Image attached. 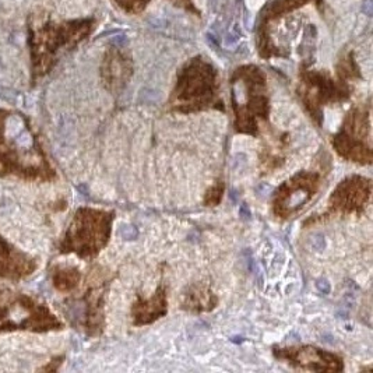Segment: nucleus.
Segmentation results:
<instances>
[{
    "label": "nucleus",
    "mask_w": 373,
    "mask_h": 373,
    "mask_svg": "<svg viewBox=\"0 0 373 373\" xmlns=\"http://www.w3.org/2000/svg\"><path fill=\"white\" fill-rule=\"evenodd\" d=\"M321 185L323 175L319 171H301L292 175L272 193V214L284 221L294 217L313 200Z\"/></svg>",
    "instance_id": "6e6552de"
},
{
    "label": "nucleus",
    "mask_w": 373,
    "mask_h": 373,
    "mask_svg": "<svg viewBox=\"0 0 373 373\" xmlns=\"http://www.w3.org/2000/svg\"><path fill=\"white\" fill-rule=\"evenodd\" d=\"M81 272L73 266H54L52 268V282L53 287L63 294L74 291L80 285Z\"/></svg>",
    "instance_id": "f3484780"
},
{
    "label": "nucleus",
    "mask_w": 373,
    "mask_h": 373,
    "mask_svg": "<svg viewBox=\"0 0 373 373\" xmlns=\"http://www.w3.org/2000/svg\"><path fill=\"white\" fill-rule=\"evenodd\" d=\"M289 147V137L287 133H274L262 144L259 154V168L262 175H270L278 171L285 163Z\"/></svg>",
    "instance_id": "4468645a"
},
{
    "label": "nucleus",
    "mask_w": 373,
    "mask_h": 373,
    "mask_svg": "<svg viewBox=\"0 0 373 373\" xmlns=\"http://www.w3.org/2000/svg\"><path fill=\"white\" fill-rule=\"evenodd\" d=\"M362 11H364L368 17L372 16V13H373L372 0H365V1L362 3Z\"/></svg>",
    "instance_id": "aec40b11"
},
{
    "label": "nucleus",
    "mask_w": 373,
    "mask_h": 373,
    "mask_svg": "<svg viewBox=\"0 0 373 373\" xmlns=\"http://www.w3.org/2000/svg\"><path fill=\"white\" fill-rule=\"evenodd\" d=\"M218 305V298L209 284L196 282L186 288L182 296L180 308L189 313H209L214 311Z\"/></svg>",
    "instance_id": "2eb2a0df"
},
{
    "label": "nucleus",
    "mask_w": 373,
    "mask_h": 373,
    "mask_svg": "<svg viewBox=\"0 0 373 373\" xmlns=\"http://www.w3.org/2000/svg\"><path fill=\"white\" fill-rule=\"evenodd\" d=\"M169 107L179 113H195L209 109L224 110V102L218 94L217 73L209 63L196 59L180 71Z\"/></svg>",
    "instance_id": "7ed1b4c3"
},
{
    "label": "nucleus",
    "mask_w": 373,
    "mask_h": 373,
    "mask_svg": "<svg viewBox=\"0 0 373 373\" xmlns=\"http://www.w3.org/2000/svg\"><path fill=\"white\" fill-rule=\"evenodd\" d=\"M113 219V211L93 207L78 209L59 245L60 253H74L81 259L98 256L109 243Z\"/></svg>",
    "instance_id": "20e7f679"
},
{
    "label": "nucleus",
    "mask_w": 373,
    "mask_h": 373,
    "mask_svg": "<svg viewBox=\"0 0 373 373\" xmlns=\"http://www.w3.org/2000/svg\"><path fill=\"white\" fill-rule=\"evenodd\" d=\"M113 275L104 267L95 266L88 272L86 292L83 294L80 327L90 337H98L105 328V298Z\"/></svg>",
    "instance_id": "9d476101"
},
{
    "label": "nucleus",
    "mask_w": 373,
    "mask_h": 373,
    "mask_svg": "<svg viewBox=\"0 0 373 373\" xmlns=\"http://www.w3.org/2000/svg\"><path fill=\"white\" fill-rule=\"evenodd\" d=\"M372 180L362 175H351L341 180L327 202V210L305 221V226L313 225L334 217H361L371 203Z\"/></svg>",
    "instance_id": "0eeeda50"
},
{
    "label": "nucleus",
    "mask_w": 373,
    "mask_h": 373,
    "mask_svg": "<svg viewBox=\"0 0 373 373\" xmlns=\"http://www.w3.org/2000/svg\"><path fill=\"white\" fill-rule=\"evenodd\" d=\"M37 270V262L0 235V278L18 281Z\"/></svg>",
    "instance_id": "f8f14e48"
},
{
    "label": "nucleus",
    "mask_w": 373,
    "mask_h": 373,
    "mask_svg": "<svg viewBox=\"0 0 373 373\" xmlns=\"http://www.w3.org/2000/svg\"><path fill=\"white\" fill-rule=\"evenodd\" d=\"M104 81L110 91H117L127 83L132 74L130 62L122 54L113 53L108 56L104 63Z\"/></svg>",
    "instance_id": "dca6fc26"
},
{
    "label": "nucleus",
    "mask_w": 373,
    "mask_h": 373,
    "mask_svg": "<svg viewBox=\"0 0 373 373\" xmlns=\"http://www.w3.org/2000/svg\"><path fill=\"white\" fill-rule=\"evenodd\" d=\"M371 105H359L345 115L338 132L333 137V148L342 160L359 165H371Z\"/></svg>",
    "instance_id": "423d86ee"
},
{
    "label": "nucleus",
    "mask_w": 373,
    "mask_h": 373,
    "mask_svg": "<svg viewBox=\"0 0 373 373\" xmlns=\"http://www.w3.org/2000/svg\"><path fill=\"white\" fill-rule=\"evenodd\" d=\"M299 97L303 107L311 115L315 124L321 126L323 108L330 104L344 102L348 100L351 90L344 81L334 83L320 73H303L299 84Z\"/></svg>",
    "instance_id": "1a4fd4ad"
},
{
    "label": "nucleus",
    "mask_w": 373,
    "mask_h": 373,
    "mask_svg": "<svg viewBox=\"0 0 373 373\" xmlns=\"http://www.w3.org/2000/svg\"><path fill=\"white\" fill-rule=\"evenodd\" d=\"M168 313V292L163 284H160L150 296L137 295L132 305V320L136 327L156 323Z\"/></svg>",
    "instance_id": "ddd939ff"
},
{
    "label": "nucleus",
    "mask_w": 373,
    "mask_h": 373,
    "mask_svg": "<svg viewBox=\"0 0 373 373\" xmlns=\"http://www.w3.org/2000/svg\"><path fill=\"white\" fill-rule=\"evenodd\" d=\"M0 176L37 182L56 178L28 119L6 109H0Z\"/></svg>",
    "instance_id": "f257e3e1"
},
{
    "label": "nucleus",
    "mask_w": 373,
    "mask_h": 373,
    "mask_svg": "<svg viewBox=\"0 0 373 373\" xmlns=\"http://www.w3.org/2000/svg\"><path fill=\"white\" fill-rule=\"evenodd\" d=\"M62 361H63V357H59V358H56V359H52V361H51V365L44 366V368H42L41 371H51V372H53V371H57V368L62 365Z\"/></svg>",
    "instance_id": "6ab92c4d"
},
{
    "label": "nucleus",
    "mask_w": 373,
    "mask_h": 373,
    "mask_svg": "<svg viewBox=\"0 0 373 373\" xmlns=\"http://www.w3.org/2000/svg\"><path fill=\"white\" fill-rule=\"evenodd\" d=\"M62 328L63 323L45 303L27 294L0 288V333L17 330L47 333Z\"/></svg>",
    "instance_id": "39448f33"
},
{
    "label": "nucleus",
    "mask_w": 373,
    "mask_h": 373,
    "mask_svg": "<svg viewBox=\"0 0 373 373\" xmlns=\"http://www.w3.org/2000/svg\"><path fill=\"white\" fill-rule=\"evenodd\" d=\"M233 127L239 134L256 137L270 116V97L265 74L253 66H245L232 77Z\"/></svg>",
    "instance_id": "f03ea898"
},
{
    "label": "nucleus",
    "mask_w": 373,
    "mask_h": 373,
    "mask_svg": "<svg viewBox=\"0 0 373 373\" xmlns=\"http://www.w3.org/2000/svg\"><path fill=\"white\" fill-rule=\"evenodd\" d=\"M272 355L294 369L306 372L337 373L344 371V361L338 354L313 345L272 347Z\"/></svg>",
    "instance_id": "9b49d317"
},
{
    "label": "nucleus",
    "mask_w": 373,
    "mask_h": 373,
    "mask_svg": "<svg viewBox=\"0 0 373 373\" xmlns=\"http://www.w3.org/2000/svg\"><path fill=\"white\" fill-rule=\"evenodd\" d=\"M225 195V183L218 180L213 186L207 189L204 195V206L206 207H217L219 203L222 202Z\"/></svg>",
    "instance_id": "a211bd4d"
}]
</instances>
